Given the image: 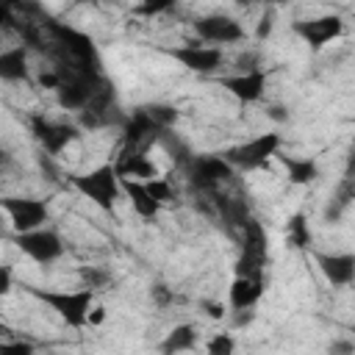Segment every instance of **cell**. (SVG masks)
Wrapping results in <instances>:
<instances>
[{
	"label": "cell",
	"instance_id": "4dcf8cb0",
	"mask_svg": "<svg viewBox=\"0 0 355 355\" xmlns=\"http://www.w3.org/2000/svg\"><path fill=\"white\" fill-rule=\"evenodd\" d=\"M344 178H355V141L349 147V155H347V166H344Z\"/></svg>",
	"mask_w": 355,
	"mask_h": 355
},
{
	"label": "cell",
	"instance_id": "d4e9b609",
	"mask_svg": "<svg viewBox=\"0 0 355 355\" xmlns=\"http://www.w3.org/2000/svg\"><path fill=\"white\" fill-rule=\"evenodd\" d=\"M272 28H275V8H269V11H263V14H261L258 28H255V36L263 42V39L272 33Z\"/></svg>",
	"mask_w": 355,
	"mask_h": 355
},
{
	"label": "cell",
	"instance_id": "5bb4252c",
	"mask_svg": "<svg viewBox=\"0 0 355 355\" xmlns=\"http://www.w3.org/2000/svg\"><path fill=\"white\" fill-rule=\"evenodd\" d=\"M266 280L263 277H233L230 288H227V300L233 311H252L258 305V300L263 297Z\"/></svg>",
	"mask_w": 355,
	"mask_h": 355
},
{
	"label": "cell",
	"instance_id": "7c38bea8",
	"mask_svg": "<svg viewBox=\"0 0 355 355\" xmlns=\"http://www.w3.org/2000/svg\"><path fill=\"white\" fill-rule=\"evenodd\" d=\"M266 69H252V72H236L227 78H219V86L227 89L239 103H258L266 92Z\"/></svg>",
	"mask_w": 355,
	"mask_h": 355
},
{
	"label": "cell",
	"instance_id": "603a6c76",
	"mask_svg": "<svg viewBox=\"0 0 355 355\" xmlns=\"http://www.w3.org/2000/svg\"><path fill=\"white\" fill-rule=\"evenodd\" d=\"M144 183H147L150 194H153L161 205L172 200V186H169V180H166V178H155V180H144Z\"/></svg>",
	"mask_w": 355,
	"mask_h": 355
},
{
	"label": "cell",
	"instance_id": "30bf717a",
	"mask_svg": "<svg viewBox=\"0 0 355 355\" xmlns=\"http://www.w3.org/2000/svg\"><path fill=\"white\" fill-rule=\"evenodd\" d=\"M31 133L36 136V141L44 147L47 155H58L61 150H67L80 133L75 125H64V122H50L44 116H31Z\"/></svg>",
	"mask_w": 355,
	"mask_h": 355
},
{
	"label": "cell",
	"instance_id": "52a82bcc",
	"mask_svg": "<svg viewBox=\"0 0 355 355\" xmlns=\"http://www.w3.org/2000/svg\"><path fill=\"white\" fill-rule=\"evenodd\" d=\"M17 247L36 263L47 266L53 261H58L64 255V239L53 230V227H39L31 233H17Z\"/></svg>",
	"mask_w": 355,
	"mask_h": 355
},
{
	"label": "cell",
	"instance_id": "9a60e30c",
	"mask_svg": "<svg viewBox=\"0 0 355 355\" xmlns=\"http://www.w3.org/2000/svg\"><path fill=\"white\" fill-rule=\"evenodd\" d=\"M122 191L128 194L130 200V208L141 216V219H153L161 214V202L150 194L147 183L144 180H136V178H122Z\"/></svg>",
	"mask_w": 355,
	"mask_h": 355
},
{
	"label": "cell",
	"instance_id": "f546056e",
	"mask_svg": "<svg viewBox=\"0 0 355 355\" xmlns=\"http://www.w3.org/2000/svg\"><path fill=\"white\" fill-rule=\"evenodd\" d=\"M0 291L3 294L11 291V266H0Z\"/></svg>",
	"mask_w": 355,
	"mask_h": 355
},
{
	"label": "cell",
	"instance_id": "9c48e42d",
	"mask_svg": "<svg viewBox=\"0 0 355 355\" xmlns=\"http://www.w3.org/2000/svg\"><path fill=\"white\" fill-rule=\"evenodd\" d=\"M291 31L305 44H311V50H322L327 42H333L344 33V19L338 14H324V17H316V19H300V22L291 25Z\"/></svg>",
	"mask_w": 355,
	"mask_h": 355
},
{
	"label": "cell",
	"instance_id": "ac0fdd59",
	"mask_svg": "<svg viewBox=\"0 0 355 355\" xmlns=\"http://www.w3.org/2000/svg\"><path fill=\"white\" fill-rule=\"evenodd\" d=\"M0 78L6 83L28 80V47L25 44H17L0 53Z\"/></svg>",
	"mask_w": 355,
	"mask_h": 355
},
{
	"label": "cell",
	"instance_id": "83f0119b",
	"mask_svg": "<svg viewBox=\"0 0 355 355\" xmlns=\"http://www.w3.org/2000/svg\"><path fill=\"white\" fill-rule=\"evenodd\" d=\"M169 8H172L169 0H164V3H144V6H136V14H147V17H153V14H161V11H169Z\"/></svg>",
	"mask_w": 355,
	"mask_h": 355
},
{
	"label": "cell",
	"instance_id": "e0dca14e",
	"mask_svg": "<svg viewBox=\"0 0 355 355\" xmlns=\"http://www.w3.org/2000/svg\"><path fill=\"white\" fill-rule=\"evenodd\" d=\"M355 205V178H341L324 205V222H338Z\"/></svg>",
	"mask_w": 355,
	"mask_h": 355
},
{
	"label": "cell",
	"instance_id": "f1b7e54d",
	"mask_svg": "<svg viewBox=\"0 0 355 355\" xmlns=\"http://www.w3.org/2000/svg\"><path fill=\"white\" fill-rule=\"evenodd\" d=\"M202 308L208 311L211 319H225V313H227L225 305H219V302H202Z\"/></svg>",
	"mask_w": 355,
	"mask_h": 355
},
{
	"label": "cell",
	"instance_id": "4fadbf2b",
	"mask_svg": "<svg viewBox=\"0 0 355 355\" xmlns=\"http://www.w3.org/2000/svg\"><path fill=\"white\" fill-rule=\"evenodd\" d=\"M313 258L330 286L344 288L355 280V255L352 252H316Z\"/></svg>",
	"mask_w": 355,
	"mask_h": 355
},
{
	"label": "cell",
	"instance_id": "d6a6232c",
	"mask_svg": "<svg viewBox=\"0 0 355 355\" xmlns=\"http://www.w3.org/2000/svg\"><path fill=\"white\" fill-rule=\"evenodd\" d=\"M103 319H105V308L103 305H94L92 313H89V324H100Z\"/></svg>",
	"mask_w": 355,
	"mask_h": 355
},
{
	"label": "cell",
	"instance_id": "484cf974",
	"mask_svg": "<svg viewBox=\"0 0 355 355\" xmlns=\"http://www.w3.org/2000/svg\"><path fill=\"white\" fill-rule=\"evenodd\" d=\"M327 355H355V341H349V338H336V341H330Z\"/></svg>",
	"mask_w": 355,
	"mask_h": 355
},
{
	"label": "cell",
	"instance_id": "ba28073f",
	"mask_svg": "<svg viewBox=\"0 0 355 355\" xmlns=\"http://www.w3.org/2000/svg\"><path fill=\"white\" fill-rule=\"evenodd\" d=\"M175 61H180L189 72H200V75H211L222 67L225 55L219 47H211V44H200V42H189V44H180V47H169L166 50Z\"/></svg>",
	"mask_w": 355,
	"mask_h": 355
},
{
	"label": "cell",
	"instance_id": "6da1fadb",
	"mask_svg": "<svg viewBox=\"0 0 355 355\" xmlns=\"http://www.w3.org/2000/svg\"><path fill=\"white\" fill-rule=\"evenodd\" d=\"M31 297H36L39 302H44L67 327H86L89 324V313L94 308V300H97V291L83 286V288H75V291H67V288H36V286H25Z\"/></svg>",
	"mask_w": 355,
	"mask_h": 355
},
{
	"label": "cell",
	"instance_id": "cb8c5ba5",
	"mask_svg": "<svg viewBox=\"0 0 355 355\" xmlns=\"http://www.w3.org/2000/svg\"><path fill=\"white\" fill-rule=\"evenodd\" d=\"M36 347L31 341H3L0 344V355H33Z\"/></svg>",
	"mask_w": 355,
	"mask_h": 355
},
{
	"label": "cell",
	"instance_id": "7402d4cb",
	"mask_svg": "<svg viewBox=\"0 0 355 355\" xmlns=\"http://www.w3.org/2000/svg\"><path fill=\"white\" fill-rule=\"evenodd\" d=\"M80 277H83V283L89 286V288H103V286H108L111 283V275L105 272V269H97V266H80V272H78Z\"/></svg>",
	"mask_w": 355,
	"mask_h": 355
},
{
	"label": "cell",
	"instance_id": "8992f818",
	"mask_svg": "<svg viewBox=\"0 0 355 355\" xmlns=\"http://www.w3.org/2000/svg\"><path fill=\"white\" fill-rule=\"evenodd\" d=\"M3 211L8 214L11 227L17 233H31L50 222V205L47 200H39V197H6Z\"/></svg>",
	"mask_w": 355,
	"mask_h": 355
},
{
	"label": "cell",
	"instance_id": "44dd1931",
	"mask_svg": "<svg viewBox=\"0 0 355 355\" xmlns=\"http://www.w3.org/2000/svg\"><path fill=\"white\" fill-rule=\"evenodd\" d=\"M208 355H236V338L230 333H214L205 344Z\"/></svg>",
	"mask_w": 355,
	"mask_h": 355
},
{
	"label": "cell",
	"instance_id": "2e32d148",
	"mask_svg": "<svg viewBox=\"0 0 355 355\" xmlns=\"http://www.w3.org/2000/svg\"><path fill=\"white\" fill-rule=\"evenodd\" d=\"M277 158H280V164H283V169L288 175V183H294V186H311L322 175L316 158H308V155H280V153H277Z\"/></svg>",
	"mask_w": 355,
	"mask_h": 355
},
{
	"label": "cell",
	"instance_id": "d6986e66",
	"mask_svg": "<svg viewBox=\"0 0 355 355\" xmlns=\"http://www.w3.org/2000/svg\"><path fill=\"white\" fill-rule=\"evenodd\" d=\"M194 344H197V327L189 324V322L175 324L161 341V355H180V352L194 349Z\"/></svg>",
	"mask_w": 355,
	"mask_h": 355
},
{
	"label": "cell",
	"instance_id": "3957f363",
	"mask_svg": "<svg viewBox=\"0 0 355 355\" xmlns=\"http://www.w3.org/2000/svg\"><path fill=\"white\" fill-rule=\"evenodd\" d=\"M266 230L263 225L252 216L244 227H241V252L233 263V275L236 277H263V266H266Z\"/></svg>",
	"mask_w": 355,
	"mask_h": 355
},
{
	"label": "cell",
	"instance_id": "7a4b0ae2",
	"mask_svg": "<svg viewBox=\"0 0 355 355\" xmlns=\"http://www.w3.org/2000/svg\"><path fill=\"white\" fill-rule=\"evenodd\" d=\"M69 183L105 214L114 211L116 197L122 191V178H119L114 164H100V166H94L83 175H69Z\"/></svg>",
	"mask_w": 355,
	"mask_h": 355
},
{
	"label": "cell",
	"instance_id": "1f68e13d",
	"mask_svg": "<svg viewBox=\"0 0 355 355\" xmlns=\"http://www.w3.org/2000/svg\"><path fill=\"white\" fill-rule=\"evenodd\" d=\"M233 313H236V316H233V324H236V327L250 324V322H252V316H255L252 311H247V313H244V311H233Z\"/></svg>",
	"mask_w": 355,
	"mask_h": 355
},
{
	"label": "cell",
	"instance_id": "4316f807",
	"mask_svg": "<svg viewBox=\"0 0 355 355\" xmlns=\"http://www.w3.org/2000/svg\"><path fill=\"white\" fill-rule=\"evenodd\" d=\"M150 297H153L155 305H169V302H172V291H169L164 283H155L153 291H150Z\"/></svg>",
	"mask_w": 355,
	"mask_h": 355
},
{
	"label": "cell",
	"instance_id": "5b68a950",
	"mask_svg": "<svg viewBox=\"0 0 355 355\" xmlns=\"http://www.w3.org/2000/svg\"><path fill=\"white\" fill-rule=\"evenodd\" d=\"M186 175H189L191 189L205 191V194H216L219 183L233 178V166L222 158V153H208V155H194L186 166Z\"/></svg>",
	"mask_w": 355,
	"mask_h": 355
},
{
	"label": "cell",
	"instance_id": "ffe728a7",
	"mask_svg": "<svg viewBox=\"0 0 355 355\" xmlns=\"http://www.w3.org/2000/svg\"><path fill=\"white\" fill-rule=\"evenodd\" d=\"M311 241H313V233H311V225H308L305 214L288 216V222H286V244L291 250H308Z\"/></svg>",
	"mask_w": 355,
	"mask_h": 355
},
{
	"label": "cell",
	"instance_id": "8fae6325",
	"mask_svg": "<svg viewBox=\"0 0 355 355\" xmlns=\"http://www.w3.org/2000/svg\"><path fill=\"white\" fill-rule=\"evenodd\" d=\"M194 31L200 33L202 42H211L214 44H236L244 39V28L239 19L227 17V14H208V17H200L194 22Z\"/></svg>",
	"mask_w": 355,
	"mask_h": 355
},
{
	"label": "cell",
	"instance_id": "277c9868",
	"mask_svg": "<svg viewBox=\"0 0 355 355\" xmlns=\"http://www.w3.org/2000/svg\"><path fill=\"white\" fill-rule=\"evenodd\" d=\"M280 153V133H258L255 139H247L230 150L222 153V158L233 166V169H241V172H252V169H261L266 166L269 158H275Z\"/></svg>",
	"mask_w": 355,
	"mask_h": 355
}]
</instances>
